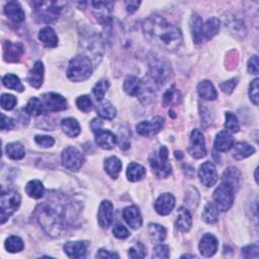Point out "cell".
Listing matches in <instances>:
<instances>
[{
  "label": "cell",
  "mask_w": 259,
  "mask_h": 259,
  "mask_svg": "<svg viewBox=\"0 0 259 259\" xmlns=\"http://www.w3.org/2000/svg\"><path fill=\"white\" fill-rule=\"evenodd\" d=\"M146 38L154 45L168 52H175L182 45V34L178 27L160 16H152L143 22Z\"/></svg>",
  "instance_id": "cell-1"
},
{
  "label": "cell",
  "mask_w": 259,
  "mask_h": 259,
  "mask_svg": "<svg viewBox=\"0 0 259 259\" xmlns=\"http://www.w3.org/2000/svg\"><path fill=\"white\" fill-rule=\"evenodd\" d=\"M63 206L53 207L49 204H42L36 210L38 221L47 234L58 237L65 228V211H60Z\"/></svg>",
  "instance_id": "cell-2"
},
{
  "label": "cell",
  "mask_w": 259,
  "mask_h": 259,
  "mask_svg": "<svg viewBox=\"0 0 259 259\" xmlns=\"http://www.w3.org/2000/svg\"><path fill=\"white\" fill-rule=\"evenodd\" d=\"M67 77L73 82H81L88 79L92 74V64L86 56H76L67 68Z\"/></svg>",
  "instance_id": "cell-3"
},
{
  "label": "cell",
  "mask_w": 259,
  "mask_h": 259,
  "mask_svg": "<svg viewBox=\"0 0 259 259\" xmlns=\"http://www.w3.org/2000/svg\"><path fill=\"white\" fill-rule=\"evenodd\" d=\"M149 162L157 177L166 178L171 174L172 167L168 161V150L165 146H162L157 153H153L149 158Z\"/></svg>",
  "instance_id": "cell-4"
},
{
  "label": "cell",
  "mask_w": 259,
  "mask_h": 259,
  "mask_svg": "<svg viewBox=\"0 0 259 259\" xmlns=\"http://www.w3.org/2000/svg\"><path fill=\"white\" fill-rule=\"evenodd\" d=\"M21 206V195L13 191L2 192L0 199V211H1V224H4L12 214L17 212Z\"/></svg>",
  "instance_id": "cell-5"
},
{
  "label": "cell",
  "mask_w": 259,
  "mask_h": 259,
  "mask_svg": "<svg viewBox=\"0 0 259 259\" xmlns=\"http://www.w3.org/2000/svg\"><path fill=\"white\" fill-rule=\"evenodd\" d=\"M149 68L150 74L157 84L164 85L171 78L172 69L170 63L164 59L153 58L149 62Z\"/></svg>",
  "instance_id": "cell-6"
},
{
  "label": "cell",
  "mask_w": 259,
  "mask_h": 259,
  "mask_svg": "<svg viewBox=\"0 0 259 259\" xmlns=\"http://www.w3.org/2000/svg\"><path fill=\"white\" fill-rule=\"evenodd\" d=\"M63 2H34V9L37 16L46 22H50L58 19L60 11L62 10Z\"/></svg>",
  "instance_id": "cell-7"
},
{
  "label": "cell",
  "mask_w": 259,
  "mask_h": 259,
  "mask_svg": "<svg viewBox=\"0 0 259 259\" xmlns=\"http://www.w3.org/2000/svg\"><path fill=\"white\" fill-rule=\"evenodd\" d=\"M234 194L235 193L228 185L221 183L214 192V204L217 206L219 211L226 212L232 207L234 203Z\"/></svg>",
  "instance_id": "cell-8"
},
{
  "label": "cell",
  "mask_w": 259,
  "mask_h": 259,
  "mask_svg": "<svg viewBox=\"0 0 259 259\" xmlns=\"http://www.w3.org/2000/svg\"><path fill=\"white\" fill-rule=\"evenodd\" d=\"M84 163L82 153L75 147H68L62 152V164L71 171H78Z\"/></svg>",
  "instance_id": "cell-9"
},
{
  "label": "cell",
  "mask_w": 259,
  "mask_h": 259,
  "mask_svg": "<svg viewBox=\"0 0 259 259\" xmlns=\"http://www.w3.org/2000/svg\"><path fill=\"white\" fill-rule=\"evenodd\" d=\"M164 126V119L161 117H155L148 121H143L136 127L137 133L144 137H152L159 133Z\"/></svg>",
  "instance_id": "cell-10"
},
{
  "label": "cell",
  "mask_w": 259,
  "mask_h": 259,
  "mask_svg": "<svg viewBox=\"0 0 259 259\" xmlns=\"http://www.w3.org/2000/svg\"><path fill=\"white\" fill-rule=\"evenodd\" d=\"M189 152L194 158H195V159H200V158L205 157L207 154L205 138L203 134L196 129L192 132Z\"/></svg>",
  "instance_id": "cell-11"
},
{
  "label": "cell",
  "mask_w": 259,
  "mask_h": 259,
  "mask_svg": "<svg viewBox=\"0 0 259 259\" xmlns=\"http://www.w3.org/2000/svg\"><path fill=\"white\" fill-rule=\"evenodd\" d=\"M42 103L44 105L45 111H61L68 108L67 100L60 94L49 92L43 95Z\"/></svg>",
  "instance_id": "cell-12"
},
{
  "label": "cell",
  "mask_w": 259,
  "mask_h": 259,
  "mask_svg": "<svg viewBox=\"0 0 259 259\" xmlns=\"http://www.w3.org/2000/svg\"><path fill=\"white\" fill-rule=\"evenodd\" d=\"M93 8V16L99 23L107 25L111 21V12L113 8V2L110 1H93L91 2Z\"/></svg>",
  "instance_id": "cell-13"
},
{
  "label": "cell",
  "mask_w": 259,
  "mask_h": 259,
  "mask_svg": "<svg viewBox=\"0 0 259 259\" xmlns=\"http://www.w3.org/2000/svg\"><path fill=\"white\" fill-rule=\"evenodd\" d=\"M198 176L201 182L206 186H208V188H211V186H214L218 180L217 169H216V166L212 162L207 161L199 167Z\"/></svg>",
  "instance_id": "cell-14"
},
{
  "label": "cell",
  "mask_w": 259,
  "mask_h": 259,
  "mask_svg": "<svg viewBox=\"0 0 259 259\" xmlns=\"http://www.w3.org/2000/svg\"><path fill=\"white\" fill-rule=\"evenodd\" d=\"M222 183L228 185L234 193L238 192L242 183L241 172L235 167L227 168L222 175Z\"/></svg>",
  "instance_id": "cell-15"
},
{
  "label": "cell",
  "mask_w": 259,
  "mask_h": 259,
  "mask_svg": "<svg viewBox=\"0 0 259 259\" xmlns=\"http://www.w3.org/2000/svg\"><path fill=\"white\" fill-rule=\"evenodd\" d=\"M113 219V206L109 200H104L98 210V223L100 227L108 229Z\"/></svg>",
  "instance_id": "cell-16"
},
{
  "label": "cell",
  "mask_w": 259,
  "mask_h": 259,
  "mask_svg": "<svg viewBox=\"0 0 259 259\" xmlns=\"http://www.w3.org/2000/svg\"><path fill=\"white\" fill-rule=\"evenodd\" d=\"M175 206V198L171 194H162L157 198L155 203L156 212L161 215L166 216L172 212Z\"/></svg>",
  "instance_id": "cell-17"
},
{
  "label": "cell",
  "mask_w": 259,
  "mask_h": 259,
  "mask_svg": "<svg viewBox=\"0 0 259 259\" xmlns=\"http://www.w3.org/2000/svg\"><path fill=\"white\" fill-rule=\"evenodd\" d=\"M95 142L97 146L100 148L110 150L117 144V137L113 133H111L108 130H100L97 133H95Z\"/></svg>",
  "instance_id": "cell-18"
},
{
  "label": "cell",
  "mask_w": 259,
  "mask_h": 259,
  "mask_svg": "<svg viewBox=\"0 0 259 259\" xmlns=\"http://www.w3.org/2000/svg\"><path fill=\"white\" fill-rule=\"evenodd\" d=\"M23 46L20 43L13 44V43L6 41L3 47V57L6 62H17L20 60L23 54Z\"/></svg>",
  "instance_id": "cell-19"
},
{
  "label": "cell",
  "mask_w": 259,
  "mask_h": 259,
  "mask_svg": "<svg viewBox=\"0 0 259 259\" xmlns=\"http://www.w3.org/2000/svg\"><path fill=\"white\" fill-rule=\"evenodd\" d=\"M198 247L201 255L211 257L218 250V240L212 234H206L201 238Z\"/></svg>",
  "instance_id": "cell-20"
},
{
  "label": "cell",
  "mask_w": 259,
  "mask_h": 259,
  "mask_svg": "<svg viewBox=\"0 0 259 259\" xmlns=\"http://www.w3.org/2000/svg\"><path fill=\"white\" fill-rule=\"evenodd\" d=\"M65 253L72 258H80L87 252V243L83 241L67 242L64 245Z\"/></svg>",
  "instance_id": "cell-21"
},
{
  "label": "cell",
  "mask_w": 259,
  "mask_h": 259,
  "mask_svg": "<svg viewBox=\"0 0 259 259\" xmlns=\"http://www.w3.org/2000/svg\"><path fill=\"white\" fill-rule=\"evenodd\" d=\"M123 217L127 222V224L133 229H139L142 226L143 220L141 213L139 209L135 206L126 208L123 212Z\"/></svg>",
  "instance_id": "cell-22"
},
{
  "label": "cell",
  "mask_w": 259,
  "mask_h": 259,
  "mask_svg": "<svg viewBox=\"0 0 259 259\" xmlns=\"http://www.w3.org/2000/svg\"><path fill=\"white\" fill-rule=\"evenodd\" d=\"M27 81L33 87L37 89L42 86L43 81H44V65L41 61H37L34 64L32 70L27 75Z\"/></svg>",
  "instance_id": "cell-23"
},
{
  "label": "cell",
  "mask_w": 259,
  "mask_h": 259,
  "mask_svg": "<svg viewBox=\"0 0 259 259\" xmlns=\"http://www.w3.org/2000/svg\"><path fill=\"white\" fill-rule=\"evenodd\" d=\"M6 16L14 22H22L25 20V13L18 1H9L4 6Z\"/></svg>",
  "instance_id": "cell-24"
},
{
  "label": "cell",
  "mask_w": 259,
  "mask_h": 259,
  "mask_svg": "<svg viewBox=\"0 0 259 259\" xmlns=\"http://www.w3.org/2000/svg\"><path fill=\"white\" fill-rule=\"evenodd\" d=\"M193 225V218L190 211L186 208H179L177 211V217L175 226L181 232H189Z\"/></svg>",
  "instance_id": "cell-25"
},
{
  "label": "cell",
  "mask_w": 259,
  "mask_h": 259,
  "mask_svg": "<svg viewBox=\"0 0 259 259\" xmlns=\"http://www.w3.org/2000/svg\"><path fill=\"white\" fill-rule=\"evenodd\" d=\"M234 140L232 135L228 131H221L215 140V149L219 152H227L232 149Z\"/></svg>",
  "instance_id": "cell-26"
},
{
  "label": "cell",
  "mask_w": 259,
  "mask_h": 259,
  "mask_svg": "<svg viewBox=\"0 0 259 259\" xmlns=\"http://www.w3.org/2000/svg\"><path fill=\"white\" fill-rule=\"evenodd\" d=\"M191 32L195 44H199L205 39L204 37V22L198 14L194 13L191 19Z\"/></svg>",
  "instance_id": "cell-27"
},
{
  "label": "cell",
  "mask_w": 259,
  "mask_h": 259,
  "mask_svg": "<svg viewBox=\"0 0 259 259\" xmlns=\"http://www.w3.org/2000/svg\"><path fill=\"white\" fill-rule=\"evenodd\" d=\"M143 89V83L138 77L130 75L125 79L124 90L127 94L131 96H139L142 94Z\"/></svg>",
  "instance_id": "cell-28"
},
{
  "label": "cell",
  "mask_w": 259,
  "mask_h": 259,
  "mask_svg": "<svg viewBox=\"0 0 259 259\" xmlns=\"http://www.w3.org/2000/svg\"><path fill=\"white\" fill-rule=\"evenodd\" d=\"M39 39L48 48H55L58 45V37L50 26L42 28L39 33Z\"/></svg>",
  "instance_id": "cell-29"
},
{
  "label": "cell",
  "mask_w": 259,
  "mask_h": 259,
  "mask_svg": "<svg viewBox=\"0 0 259 259\" xmlns=\"http://www.w3.org/2000/svg\"><path fill=\"white\" fill-rule=\"evenodd\" d=\"M197 92L201 98L206 100H215L218 97L217 90H216L213 83L209 80H204L197 85Z\"/></svg>",
  "instance_id": "cell-30"
},
{
  "label": "cell",
  "mask_w": 259,
  "mask_h": 259,
  "mask_svg": "<svg viewBox=\"0 0 259 259\" xmlns=\"http://www.w3.org/2000/svg\"><path fill=\"white\" fill-rule=\"evenodd\" d=\"M233 157L237 160L245 159V158L254 154L255 149L245 142H238L233 145Z\"/></svg>",
  "instance_id": "cell-31"
},
{
  "label": "cell",
  "mask_w": 259,
  "mask_h": 259,
  "mask_svg": "<svg viewBox=\"0 0 259 259\" xmlns=\"http://www.w3.org/2000/svg\"><path fill=\"white\" fill-rule=\"evenodd\" d=\"M123 164L121 160L116 156H111L105 161V169L107 173L113 179H117L122 170Z\"/></svg>",
  "instance_id": "cell-32"
},
{
  "label": "cell",
  "mask_w": 259,
  "mask_h": 259,
  "mask_svg": "<svg viewBox=\"0 0 259 259\" xmlns=\"http://www.w3.org/2000/svg\"><path fill=\"white\" fill-rule=\"evenodd\" d=\"M61 127L63 129L64 133L67 136L71 137V138L77 137L80 134V131H81V128H80L79 123L73 118L64 119L61 122Z\"/></svg>",
  "instance_id": "cell-33"
},
{
  "label": "cell",
  "mask_w": 259,
  "mask_h": 259,
  "mask_svg": "<svg viewBox=\"0 0 259 259\" xmlns=\"http://www.w3.org/2000/svg\"><path fill=\"white\" fill-rule=\"evenodd\" d=\"M25 193L30 197L39 199V198H42L43 196H44L45 188H44V185H43V183L40 180L36 179V180L30 181L26 184Z\"/></svg>",
  "instance_id": "cell-34"
},
{
  "label": "cell",
  "mask_w": 259,
  "mask_h": 259,
  "mask_svg": "<svg viewBox=\"0 0 259 259\" xmlns=\"http://www.w3.org/2000/svg\"><path fill=\"white\" fill-rule=\"evenodd\" d=\"M5 151L6 155L12 160H21L25 155L24 147L20 142H13L7 144Z\"/></svg>",
  "instance_id": "cell-35"
},
{
  "label": "cell",
  "mask_w": 259,
  "mask_h": 259,
  "mask_svg": "<svg viewBox=\"0 0 259 259\" xmlns=\"http://www.w3.org/2000/svg\"><path fill=\"white\" fill-rule=\"evenodd\" d=\"M146 174V169L144 168L142 165L132 162L131 164H129L128 169H127V177L130 181L136 182L141 180Z\"/></svg>",
  "instance_id": "cell-36"
},
{
  "label": "cell",
  "mask_w": 259,
  "mask_h": 259,
  "mask_svg": "<svg viewBox=\"0 0 259 259\" xmlns=\"http://www.w3.org/2000/svg\"><path fill=\"white\" fill-rule=\"evenodd\" d=\"M98 116L106 120H113L117 116V109L109 102H103L96 107Z\"/></svg>",
  "instance_id": "cell-37"
},
{
  "label": "cell",
  "mask_w": 259,
  "mask_h": 259,
  "mask_svg": "<svg viewBox=\"0 0 259 259\" xmlns=\"http://www.w3.org/2000/svg\"><path fill=\"white\" fill-rule=\"evenodd\" d=\"M180 102H181V94L174 85L171 86L169 89H167V91L163 95L162 104L164 107L178 105Z\"/></svg>",
  "instance_id": "cell-38"
},
{
  "label": "cell",
  "mask_w": 259,
  "mask_h": 259,
  "mask_svg": "<svg viewBox=\"0 0 259 259\" xmlns=\"http://www.w3.org/2000/svg\"><path fill=\"white\" fill-rule=\"evenodd\" d=\"M203 220L208 224H215L219 220V209L217 208L215 204L208 203L204 209L203 215Z\"/></svg>",
  "instance_id": "cell-39"
},
{
  "label": "cell",
  "mask_w": 259,
  "mask_h": 259,
  "mask_svg": "<svg viewBox=\"0 0 259 259\" xmlns=\"http://www.w3.org/2000/svg\"><path fill=\"white\" fill-rule=\"evenodd\" d=\"M220 21L217 18H211L204 24V37L207 40H210L217 35L220 31Z\"/></svg>",
  "instance_id": "cell-40"
},
{
  "label": "cell",
  "mask_w": 259,
  "mask_h": 259,
  "mask_svg": "<svg viewBox=\"0 0 259 259\" xmlns=\"http://www.w3.org/2000/svg\"><path fill=\"white\" fill-rule=\"evenodd\" d=\"M25 111L28 114H31V116L38 117V116H41L42 113L45 112V108L41 99H39L38 97H33L28 100V103L25 108Z\"/></svg>",
  "instance_id": "cell-41"
},
{
  "label": "cell",
  "mask_w": 259,
  "mask_h": 259,
  "mask_svg": "<svg viewBox=\"0 0 259 259\" xmlns=\"http://www.w3.org/2000/svg\"><path fill=\"white\" fill-rule=\"evenodd\" d=\"M149 234L153 242L156 244L162 243L166 238V230L163 226L158 224H150L149 225Z\"/></svg>",
  "instance_id": "cell-42"
},
{
  "label": "cell",
  "mask_w": 259,
  "mask_h": 259,
  "mask_svg": "<svg viewBox=\"0 0 259 259\" xmlns=\"http://www.w3.org/2000/svg\"><path fill=\"white\" fill-rule=\"evenodd\" d=\"M2 82L5 87L9 89L16 90L19 92H22L24 90V87H23L22 83L21 82L20 78L14 74H6L5 76H3Z\"/></svg>",
  "instance_id": "cell-43"
},
{
  "label": "cell",
  "mask_w": 259,
  "mask_h": 259,
  "mask_svg": "<svg viewBox=\"0 0 259 259\" xmlns=\"http://www.w3.org/2000/svg\"><path fill=\"white\" fill-rule=\"evenodd\" d=\"M24 247L23 241L18 236H10L5 241V248L10 253L21 252Z\"/></svg>",
  "instance_id": "cell-44"
},
{
  "label": "cell",
  "mask_w": 259,
  "mask_h": 259,
  "mask_svg": "<svg viewBox=\"0 0 259 259\" xmlns=\"http://www.w3.org/2000/svg\"><path fill=\"white\" fill-rule=\"evenodd\" d=\"M109 87V83L108 80H100L98 81L95 85L94 87L92 89V92H93V95L95 96V99L97 100V102H103V99L108 91Z\"/></svg>",
  "instance_id": "cell-45"
},
{
  "label": "cell",
  "mask_w": 259,
  "mask_h": 259,
  "mask_svg": "<svg viewBox=\"0 0 259 259\" xmlns=\"http://www.w3.org/2000/svg\"><path fill=\"white\" fill-rule=\"evenodd\" d=\"M225 128L228 131L232 133H238L240 130V125L239 121L235 114L231 111L226 112V123H225Z\"/></svg>",
  "instance_id": "cell-46"
},
{
  "label": "cell",
  "mask_w": 259,
  "mask_h": 259,
  "mask_svg": "<svg viewBox=\"0 0 259 259\" xmlns=\"http://www.w3.org/2000/svg\"><path fill=\"white\" fill-rule=\"evenodd\" d=\"M76 106L83 112H89L93 108L92 100L90 99V97L88 95L79 96L76 99Z\"/></svg>",
  "instance_id": "cell-47"
},
{
  "label": "cell",
  "mask_w": 259,
  "mask_h": 259,
  "mask_svg": "<svg viewBox=\"0 0 259 259\" xmlns=\"http://www.w3.org/2000/svg\"><path fill=\"white\" fill-rule=\"evenodd\" d=\"M146 255V248L141 242H137L134 246L129 249V256L131 258H144Z\"/></svg>",
  "instance_id": "cell-48"
},
{
  "label": "cell",
  "mask_w": 259,
  "mask_h": 259,
  "mask_svg": "<svg viewBox=\"0 0 259 259\" xmlns=\"http://www.w3.org/2000/svg\"><path fill=\"white\" fill-rule=\"evenodd\" d=\"M18 104V99L11 94L3 93L1 95V107L5 110H11Z\"/></svg>",
  "instance_id": "cell-49"
},
{
  "label": "cell",
  "mask_w": 259,
  "mask_h": 259,
  "mask_svg": "<svg viewBox=\"0 0 259 259\" xmlns=\"http://www.w3.org/2000/svg\"><path fill=\"white\" fill-rule=\"evenodd\" d=\"M112 234L114 235V237L118 238V239H126L130 236L129 230L122 224L114 225V227L112 229Z\"/></svg>",
  "instance_id": "cell-50"
},
{
  "label": "cell",
  "mask_w": 259,
  "mask_h": 259,
  "mask_svg": "<svg viewBox=\"0 0 259 259\" xmlns=\"http://www.w3.org/2000/svg\"><path fill=\"white\" fill-rule=\"evenodd\" d=\"M242 254L245 258H258L259 247L256 244L242 248Z\"/></svg>",
  "instance_id": "cell-51"
},
{
  "label": "cell",
  "mask_w": 259,
  "mask_h": 259,
  "mask_svg": "<svg viewBox=\"0 0 259 259\" xmlns=\"http://www.w3.org/2000/svg\"><path fill=\"white\" fill-rule=\"evenodd\" d=\"M258 79H254L251 83H250V86H249V96H250V99L251 102L257 106L258 105Z\"/></svg>",
  "instance_id": "cell-52"
},
{
  "label": "cell",
  "mask_w": 259,
  "mask_h": 259,
  "mask_svg": "<svg viewBox=\"0 0 259 259\" xmlns=\"http://www.w3.org/2000/svg\"><path fill=\"white\" fill-rule=\"evenodd\" d=\"M36 143L43 148L52 147L55 143V140L50 136H36Z\"/></svg>",
  "instance_id": "cell-53"
},
{
  "label": "cell",
  "mask_w": 259,
  "mask_h": 259,
  "mask_svg": "<svg viewBox=\"0 0 259 259\" xmlns=\"http://www.w3.org/2000/svg\"><path fill=\"white\" fill-rule=\"evenodd\" d=\"M237 83H238V78H233L231 80H228L226 82L221 83L220 88L222 89L223 92H225L227 94H231L233 92L234 88L236 87Z\"/></svg>",
  "instance_id": "cell-54"
},
{
  "label": "cell",
  "mask_w": 259,
  "mask_h": 259,
  "mask_svg": "<svg viewBox=\"0 0 259 259\" xmlns=\"http://www.w3.org/2000/svg\"><path fill=\"white\" fill-rule=\"evenodd\" d=\"M153 257H155V258H169V247L167 245H163V244H160V245L156 246V248L154 249Z\"/></svg>",
  "instance_id": "cell-55"
},
{
  "label": "cell",
  "mask_w": 259,
  "mask_h": 259,
  "mask_svg": "<svg viewBox=\"0 0 259 259\" xmlns=\"http://www.w3.org/2000/svg\"><path fill=\"white\" fill-rule=\"evenodd\" d=\"M248 72L251 74L257 75L258 74V57L256 55L252 56L248 61V66H247Z\"/></svg>",
  "instance_id": "cell-56"
},
{
  "label": "cell",
  "mask_w": 259,
  "mask_h": 259,
  "mask_svg": "<svg viewBox=\"0 0 259 259\" xmlns=\"http://www.w3.org/2000/svg\"><path fill=\"white\" fill-rule=\"evenodd\" d=\"M0 127H1L2 131L5 130H11L13 128V122L10 118L6 117L5 114H1V122H0Z\"/></svg>",
  "instance_id": "cell-57"
},
{
  "label": "cell",
  "mask_w": 259,
  "mask_h": 259,
  "mask_svg": "<svg viewBox=\"0 0 259 259\" xmlns=\"http://www.w3.org/2000/svg\"><path fill=\"white\" fill-rule=\"evenodd\" d=\"M96 258H119V254L117 253H113V252H109L108 250L106 249H100L98 251V253H96L95 255Z\"/></svg>",
  "instance_id": "cell-58"
},
{
  "label": "cell",
  "mask_w": 259,
  "mask_h": 259,
  "mask_svg": "<svg viewBox=\"0 0 259 259\" xmlns=\"http://www.w3.org/2000/svg\"><path fill=\"white\" fill-rule=\"evenodd\" d=\"M186 195L192 196V200H190V203H189V205H191L192 208H194L193 203H194L195 206L197 205V203H198V193H197V191H196L195 189L192 188V189L188 192V194H186Z\"/></svg>",
  "instance_id": "cell-59"
},
{
  "label": "cell",
  "mask_w": 259,
  "mask_h": 259,
  "mask_svg": "<svg viewBox=\"0 0 259 259\" xmlns=\"http://www.w3.org/2000/svg\"><path fill=\"white\" fill-rule=\"evenodd\" d=\"M141 2L140 1H126V7L128 12L134 13L139 8Z\"/></svg>",
  "instance_id": "cell-60"
},
{
  "label": "cell",
  "mask_w": 259,
  "mask_h": 259,
  "mask_svg": "<svg viewBox=\"0 0 259 259\" xmlns=\"http://www.w3.org/2000/svg\"><path fill=\"white\" fill-rule=\"evenodd\" d=\"M102 127H103V123L99 119L92 120V122L90 124V128H91L93 133H97L98 131H100V130H102Z\"/></svg>",
  "instance_id": "cell-61"
},
{
  "label": "cell",
  "mask_w": 259,
  "mask_h": 259,
  "mask_svg": "<svg viewBox=\"0 0 259 259\" xmlns=\"http://www.w3.org/2000/svg\"><path fill=\"white\" fill-rule=\"evenodd\" d=\"M175 157L177 158V159H181V158L183 157V154H182V152H180V151H179V152H178V151H176V152H175Z\"/></svg>",
  "instance_id": "cell-62"
},
{
  "label": "cell",
  "mask_w": 259,
  "mask_h": 259,
  "mask_svg": "<svg viewBox=\"0 0 259 259\" xmlns=\"http://www.w3.org/2000/svg\"><path fill=\"white\" fill-rule=\"evenodd\" d=\"M184 257H186V258H196V256L195 255H190V254H185V255H182L181 256V258H184Z\"/></svg>",
  "instance_id": "cell-63"
},
{
  "label": "cell",
  "mask_w": 259,
  "mask_h": 259,
  "mask_svg": "<svg viewBox=\"0 0 259 259\" xmlns=\"http://www.w3.org/2000/svg\"><path fill=\"white\" fill-rule=\"evenodd\" d=\"M255 180H256V182H257V180H258V178H257V169H256V171H255Z\"/></svg>",
  "instance_id": "cell-64"
}]
</instances>
